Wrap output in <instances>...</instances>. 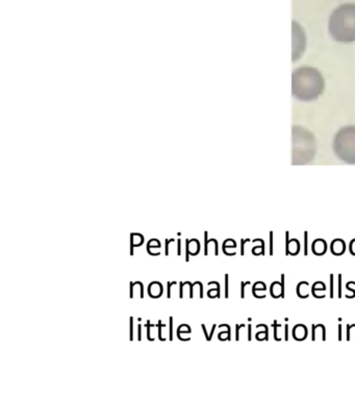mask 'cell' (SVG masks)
<instances>
[{
  "mask_svg": "<svg viewBox=\"0 0 355 400\" xmlns=\"http://www.w3.org/2000/svg\"><path fill=\"white\" fill-rule=\"evenodd\" d=\"M325 82L319 70L300 67L293 72L292 93L300 102H313L323 93Z\"/></svg>",
  "mask_w": 355,
  "mask_h": 400,
  "instance_id": "obj_1",
  "label": "cell"
},
{
  "mask_svg": "<svg viewBox=\"0 0 355 400\" xmlns=\"http://www.w3.org/2000/svg\"><path fill=\"white\" fill-rule=\"evenodd\" d=\"M328 30L337 42H355V4H342L330 17Z\"/></svg>",
  "mask_w": 355,
  "mask_h": 400,
  "instance_id": "obj_2",
  "label": "cell"
},
{
  "mask_svg": "<svg viewBox=\"0 0 355 400\" xmlns=\"http://www.w3.org/2000/svg\"><path fill=\"white\" fill-rule=\"evenodd\" d=\"M293 164H306L313 159L317 150L315 139L312 133L301 126H294Z\"/></svg>",
  "mask_w": 355,
  "mask_h": 400,
  "instance_id": "obj_3",
  "label": "cell"
},
{
  "mask_svg": "<svg viewBox=\"0 0 355 400\" xmlns=\"http://www.w3.org/2000/svg\"><path fill=\"white\" fill-rule=\"evenodd\" d=\"M335 154L346 163L355 164V126L342 128L334 140Z\"/></svg>",
  "mask_w": 355,
  "mask_h": 400,
  "instance_id": "obj_4",
  "label": "cell"
},
{
  "mask_svg": "<svg viewBox=\"0 0 355 400\" xmlns=\"http://www.w3.org/2000/svg\"><path fill=\"white\" fill-rule=\"evenodd\" d=\"M306 49V35L303 30L293 21V61H297Z\"/></svg>",
  "mask_w": 355,
  "mask_h": 400,
  "instance_id": "obj_5",
  "label": "cell"
},
{
  "mask_svg": "<svg viewBox=\"0 0 355 400\" xmlns=\"http://www.w3.org/2000/svg\"><path fill=\"white\" fill-rule=\"evenodd\" d=\"M190 244H191V241L190 240H186V249H187V250H186V261L188 262V255H190L191 251H190Z\"/></svg>",
  "mask_w": 355,
  "mask_h": 400,
  "instance_id": "obj_6",
  "label": "cell"
},
{
  "mask_svg": "<svg viewBox=\"0 0 355 400\" xmlns=\"http://www.w3.org/2000/svg\"><path fill=\"white\" fill-rule=\"evenodd\" d=\"M155 327V325H151L150 321H147V325H146L147 339H148V340L153 341V338H151V337H150V327Z\"/></svg>",
  "mask_w": 355,
  "mask_h": 400,
  "instance_id": "obj_7",
  "label": "cell"
},
{
  "mask_svg": "<svg viewBox=\"0 0 355 400\" xmlns=\"http://www.w3.org/2000/svg\"><path fill=\"white\" fill-rule=\"evenodd\" d=\"M169 339L173 340V318L170 317V327H169Z\"/></svg>",
  "mask_w": 355,
  "mask_h": 400,
  "instance_id": "obj_8",
  "label": "cell"
},
{
  "mask_svg": "<svg viewBox=\"0 0 355 400\" xmlns=\"http://www.w3.org/2000/svg\"><path fill=\"white\" fill-rule=\"evenodd\" d=\"M225 297H229V275L225 274Z\"/></svg>",
  "mask_w": 355,
  "mask_h": 400,
  "instance_id": "obj_9",
  "label": "cell"
},
{
  "mask_svg": "<svg viewBox=\"0 0 355 400\" xmlns=\"http://www.w3.org/2000/svg\"><path fill=\"white\" fill-rule=\"evenodd\" d=\"M207 231L205 233V255H207V246H209L210 241L207 240Z\"/></svg>",
  "mask_w": 355,
  "mask_h": 400,
  "instance_id": "obj_10",
  "label": "cell"
},
{
  "mask_svg": "<svg viewBox=\"0 0 355 400\" xmlns=\"http://www.w3.org/2000/svg\"><path fill=\"white\" fill-rule=\"evenodd\" d=\"M129 339L133 340V317H131V334H129Z\"/></svg>",
  "mask_w": 355,
  "mask_h": 400,
  "instance_id": "obj_11",
  "label": "cell"
},
{
  "mask_svg": "<svg viewBox=\"0 0 355 400\" xmlns=\"http://www.w3.org/2000/svg\"><path fill=\"white\" fill-rule=\"evenodd\" d=\"M133 237H135V234H131V255H133V247L136 244L133 243Z\"/></svg>",
  "mask_w": 355,
  "mask_h": 400,
  "instance_id": "obj_12",
  "label": "cell"
},
{
  "mask_svg": "<svg viewBox=\"0 0 355 400\" xmlns=\"http://www.w3.org/2000/svg\"><path fill=\"white\" fill-rule=\"evenodd\" d=\"M159 327V339L161 341L165 340V339L162 338V327H165V325H162L161 321H159V325H157Z\"/></svg>",
  "mask_w": 355,
  "mask_h": 400,
  "instance_id": "obj_13",
  "label": "cell"
},
{
  "mask_svg": "<svg viewBox=\"0 0 355 400\" xmlns=\"http://www.w3.org/2000/svg\"><path fill=\"white\" fill-rule=\"evenodd\" d=\"M186 285V283H183V281H181V283H179V297H181V298H183V286Z\"/></svg>",
  "mask_w": 355,
  "mask_h": 400,
  "instance_id": "obj_14",
  "label": "cell"
},
{
  "mask_svg": "<svg viewBox=\"0 0 355 400\" xmlns=\"http://www.w3.org/2000/svg\"><path fill=\"white\" fill-rule=\"evenodd\" d=\"M165 242H166V244H165V249H166L165 253H166V255H169V243H170V242H174V239H171V240L166 239V241H165Z\"/></svg>",
  "mask_w": 355,
  "mask_h": 400,
  "instance_id": "obj_15",
  "label": "cell"
},
{
  "mask_svg": "<svg viewBox=\"0 0 355 400\" xmlns=\"http://www.w3.org/2000/svg\"><path fill=\"white\" fill-rule=\"evenodd\" d=\"M187 285L190 286V297L191 298H192L193 297V289H194L195 285H196V283L192 284V283H188V281H187Z\"/></svg>",
  "mask_w": 355,
  "mask_h": 400,
  "instance_id": "obj_16",
  "label": "cell"
},
{
  "mask_svg": "<svg viewBox=\"0 0 355 400\" xmlns=\"http://www.w3.org/2000/svg\"><path fill=\"white\" fill-rule=\"evenodd\" d=\"M177 255H181V240H177Z\"/></svg>",
  "mask_w": 355,
  "mask_h": 400,
  "instance_id": "obj_17",
  "label": "cell"
},
{
  "mask_svg": "<svg viewBox=\"0 0 355 400\" xmlns=\"http://www.w3.org/2000/svg\"><path fill=\"white\" fill-rule=\"evenodd\" d=\"M172 285H176V281H173V283H170V281H169L168 283V298H170L171 297V286Z\"/></svg>",
  "mask_w": 355,
  "mask_h": 400,
  "instance_id": "obj_18",
  "label": "cell"
},
{
  "mask_svg": "<svg viewBox=\"0 0 355 400\" xmlns=\"http://www.w3.org/2000/svg\"><path fill=\"white\" fill-rule=\"evenodd\" d=\"M141 329H142V325H139V329H138V340H142V332H141Z\"/></svg>",
  "mask_w": 355,
  "mask_h": 400,
  "instance_id": "obj_19",
  "label": "cell"
},
{
  "mask_svg": "<svg viewBox=\"0 0 355 400\" xmlns=\"http://www.w3.org/2000/svg\"><path fill=\"white\" fill-rule=\"evenodd\" d=\"M201 327H203V332H205V338H207V340L210 341V337L209 334H207V329H205V325H201Z\"/></svg>",
  "mask_w": 355,
  "mask_h": 400,
  "instance_id": "obj_20",
  "label": "cell"
},
{
  "mask_svg": "<svg viewBox=\"0 0 355 400\" xmlns=\"http://www.w3.org/2000/svg\"><path fill=\"white\" fill-rule=\"evenodd\" d=\"M139 285H140V287H141V293H140V296H141V298H143V297H144V287H143V284L140 283V281H139Z\"/></svg>",
  "mask_w": 355,
  "mask_h": 400,
  "instance_id": "obj_21",
  "label": "cell"
},
{
  "mask_svg": "<svg viewBox=\"0 0 355 400\" xmlns=\"http://www.w3.org/2000/svg\"><path fill=\"white\" fill-rule=\"evenodd\" d=\"M133 286H135V283H133V281H131V295H129V296H131V298H133Z\"/></svg>",
  "mask_w": 355,
  "mask_h": 400,
  "instance_id": "obj_22",
  "label": "cell"
}]
</instances>
